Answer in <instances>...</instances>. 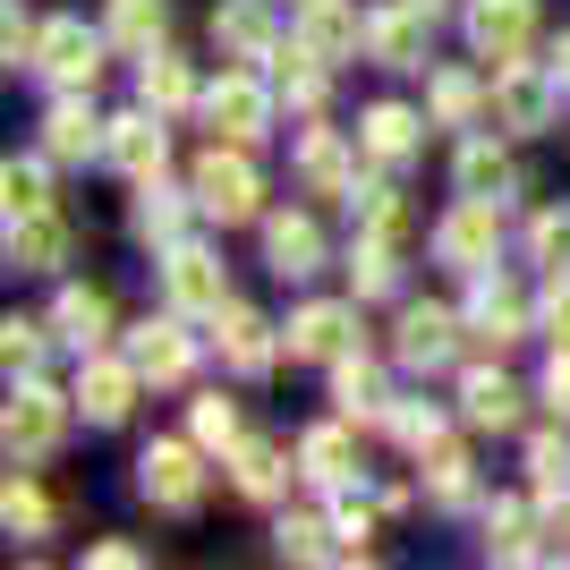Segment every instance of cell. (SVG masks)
I'll use <instances>...</instances> for the list:
<instances>
[{"label":"cell","mask_w":570,"mask_h":570,"mask_svg":"<svg viewBox=\"0 0 570 570\" xmlns=\"http://www.w3.org/2000/svg\"><path fill=\"white\" fill-rule=\"evenodd\" d=\"M0 443H9V460H18V469L51 460L60 443H69V401H60L51 383L18 375V383H9V417H0Z\"/></svg>","instance_id":"cell-1"},{"label":"cell","mask_w":570,"mask_h":570,"mask_svg":"<svg viewBox=\"0 0 570 570\" xmlns=\"http://www.w3.org/2000/svg\"><path fill=\"white\" fill-rule=\"evenodd\" d=\"M196 205H205L222 230L264 214V179H256V163H247V145H238V137L205 145V163H196Z\"/></svg>","instance_id":"cell-2"},{"label":"cell","mask_w":570,"mask_h":570,"mask_svg":"<svg viewBox=\"0 0 570 570\" xmlns=\"http://www.w3.org/2000/svg\"><path fill=\"white\" fill-rule=\"evenodd\" d=\"M434 256L452 264V273H494V256H502V196H460L452 214L434 222Z\"/></svg>","instance_id":"cell-3"},{"label":"cell","mask_w":570,"mask_h":570,"mask_svg":"<svg viewBox=\"0 0 570 570\" xmlns=\"http://www.w3.org/2000/svg\"><path fill=\"white\" fill-rule=\"evenodd\" d=\"M553 102H562V77H553V60H502L494 69V119L511 128V137H537L553 119Z\"/></svg>","instance_id":"cell-4"},{"label":"cell","mask_w":570,"mask_h":570,"mask_svg":"<svg viewBox=\"0 0 570 570\" xmlns=\"http://www.w3.org/2000/svg\"><path fill=\"white\" fill-rule=\"evenodd\" d=\"M137 494L154 502V511H196V502H205V443H145Z\"/></svg>","instance_id":"cell-5"},{"label":"cell","mask_w":570,"mask_h":570,"mask_svg":"<svg viewBox=\"0 0 570 570\" xmlns=\"http://www.w3.org/2000/svg\"><path fill=\"white\" fill-rule=\"evenodd\" d=\"M102 43H111V35H86L77 18H51L43 51H35V77H43L51 95H86V86L102 77Z\"/></svg>","instance_id":"cell-6"},{"label":"cell","mask_w":570,"mask_h":570,"mask_svg":"<svg viewBox=\"0 0 570 570\" xmlns=\"http://www.w3.org/2000/svg\"><path fill=\"white\" fill-rule=\"evenodd\" d=\"M137 392H145V366H137V357L86 350V366H77V409H86L95 426H119V417L137 409Z\"/></svg>","instance_id":"cell-7"},{"label":"cell","mask_w":570,"mask_h":570,"mask_svg":"<svg viewBox=\"0 0 570 570\" xmlns=\"http://www.w3.org/2000/svg\"><path fill=\"white\" fill-rule=\"evenodd\" d=\"M205 119H214V137L256 145L264 128H273V86H264L256 69H222V86L205 95Z\"/></svg>","instance_id":"cell-8"},{"label":"cell","mask_w":570,"mask_h":570,"mask_svg":"<svg viewBox=\"0 0 570 570\" xmlns=\"http://www.w3.org/2000/svg\"><path fill=\"white\" fill-rule=\"evenodd\" d=\"M163 289L179 315H222L230 307V282H222V256H205V247H170L163 256Z\"/></svg>","instance_id":"cell-9"},{"label":"cell","mask_w":570,"mask_h":570,"mask_svg":"<svg viewBox=\"0 0 570 570\" xmlns=\"http://www.w3.org/2000/svg\"><path fill=\"white\" fill-rule=\"evenodd\" d=\"M469 43L485 51V60H520L528 43H537V0H469Z\"/></svg>","instance_id":"cell-10"},{"label":"cell","mask_w":570,"mask_h":570,"mask_svg":"<svg viewBox=\"0 0 570 570\" xmlns=\"http://www.w3.org/2000/svg\"><path fill=\"white\" fill-rule=\"evenodd\" d=\"M102 163L119 170V179H163V163H170V137H163V111H128V119H111V145H102Z\"/></svg>","instance_id":"cell-11"},{"label":"cell","mask_w":570,"mask_h":570,"mask_svg":"<svg viewBox=\"0 0 570 570\" xmlns=\"http://www.w3.org/2000/svg\"><path fill=\"white\" fill-rule=\"evenodd\" d=\"M188 214H205V205H196V188L179 196V188H163V179H137V214H128V230L145 238V247H188Z\"/></svg>","instance_id":"cell-12"},{"label":"cell","mask_w":570,"mask_h":570,"mask_svg":"<svg viewBox=\"0 0 570 570\" xmlns=\"http://www.w3.org/2000/svg\"><path fill=\"white\" fill-rule=\"evenodd\" d=\"M102 145H111V119L86 111V95H60L43 111V154H51V163H95Z\"/></svg>","instance_id":"cell-13"},{"label":"cell","mask_w":570,"mask_h":570,"mask_svg":"<svg viewBox=\"0 0 570 570\" xmlns=\"http://www.w3.org/2000/svg\"><path fill=\"white\" fill-rule=\"evenodd\" d=\"M452 350H460V315H452V307H409V315H401V341H392V357H401V366L434 375V366H452Z\"/></svg>","instance_id":"cell-14"},{"label":"cell","mask_w":570,"mask_h":570,"mask_svg":"<svg viewBox=\"0 0 570 570\" xmlns=\"http://www.w3.org/2000/svg\"><path fill=\"white\" fill-rule=\"evenodd\" d=\"M426 18L434 9H417V0L375 9V18H366V51H375L383 69H426Z\"/></svg>","instance_id":"cell-15"},{"label":"cell","mask_w":570,"mask_h":570,"mask_svg":"<svg viewBox=\"0 0 570 570\" xmlns=\"http://www.w3.org/2000/svg\"><path fill=\"white\" fill-rule=\"evenodd\" d=\"M357 341V307H333V298H315V307L289 315V357H315V366H333V357H350Z\"/></svg>","instance_id":"cell-16"},{"label":"cell","mask_w":570,"mask_h":570,"mask_svg":"<svg viewBox=\"0 0 570 570\" xmlns=\"http://www.w3.org/2000/svg\"><path fill=\"white\" fill-rule=\"evenodd\" d=\"M264 264L282 273V282H315L324 273V230L307 214H273L264 222Z\"/></svg>","instance_id":"cell-17"},{"label":"cell","mask_w":570,"mask_h":570,"mask_svg":"<svg viewBox=\"0 0 570 570\" xmlns=\"http://www.w3.org/2000/svg\"><path fill=\"white\" fill-rule=\"evenodd\" d=\"M214 341H222V366H230V375H264V366H273V350H282V341H273V324H264L256 307H222L214 315Z\"/></svg>","instance_id":"cell-18"},{"label":"cell","mask_w":570,"mask_h":570,"mask_svg":"<svg viewBox=\"0 0 570 570\" xmlns=\"http://www.w3.org/2000/svg\"><path fill=\"white\" fill-rule=\"evenodd\" d=\"M69 247H77V230L51 214V205L9 222V264H18V273H60V264H69Z\"/></svg>","instance_id":"cell-19"},{"label":"cell","mask_w":570,"mask_h":570,"mask_svg":"<svg viewBox=\"0 0 570 570\" xmlns=\"http://www.w3.org/2000/svg\"><path fill=\"white\" fill-rule=\"evenodd\" d=\"M128 357L145 366V383H188V366H196V341L179 333V307H170L163 324H137V333H128Z\"/></svg>","instance_id":"cell-20"},{"label":"cell","mask_w":570,"mask_h":570,"mask_svg":"<svg viewBox=\"0 0 570 570\" xmlns=\"http://www.w3.org/2000/svg\"><path fill=\"white\" fill-rule=\"evenodd\" d=\"M357 145L375 154V163H417V145H426V119L409 111V102H366V119H357Z\"/></svg>","instance_id":"cell-21"},{"label":"cell","mask_w":570,"mask_h":570,"mask_svg":"<svg viewBox=\"0 0 570 570\" xmlns=\"http://www.w3.org/2000/svg\"><path fill=\"white\" fill-rule=\"evenodd\" d=\"M298 43H307L315 60H350V51L366 43V18H357L350 0H298Z\"/></svg>","instance_id":"cell-22"},{"label":"cell","mask_w":570,"mask_h":570,"mask_svg":"<svg viewBox=\"0 0 570 570\" xmlns=\"http://www.w3.org/2000/svg\"><path fill=\"white\" fill-rule=\"evenodd\" d=\"M298 179L315 196H357V154L341 145V128H307L298 137Z\"/></svg>","instance_id":"cell-23"},{"label":"cell","mask_w":570,"mask_h":570,"mask_svg":"<svg viewBox=\"0 0 570 570\" xmlns=\"http://www.w3.org/2000/svg\"><path fill=\"white\" fill-rule=\"evenodd\" d=\"M214 43H222V60H273V0H222Z\"/></svg>","instance_id":"cell-24"},{"label":"cell","mask_w":570,"mask_h":570,"mask_svg":"<svg viewBox=\"0 0 570 570\" xmlns=\"http://www.w3.org/2000/svg\"><path fill=\"white\" fill-rule=\"evenodd\" d=\"M460 409H469V426L511 434V426H520V383L502 375V366H476V375L460 383Z\"/></svg>","instance_id":"cell-25"},{"label":"cell","mask_w":570,"mask_h":570,"mask_svg":"<svg viewBox=\"0 0 570 570\" xmlns=\"http://www.w3.org/2000/svg\"><path fill=\"white\" fill-rule=\"evenodd\" d=\"M51 333L69 341L77 357L102 350V341H111V298H102V289H60V307H51Z\"/></svg>","instance_id":"cell-26"},{"label":"cell","mask_w":570,"mask_h":570,"mask_svg":"<svg viewBox=\"0 0 570 570\" xmlns=\"http://www.w3.org/2000/svg\"><path fill=\"white\" fill-rule=\"evenodd\" d=\"M528 307H520V289L494 282V273H476V307H469V333L485 341V350H502V341H520Z\"/></svg>","instance_id":"cell-27"},{"label":"cell","mask_w":570,"mask_h":570,"mask_svg":"<svg viewBox=\"0 0 570 570\" xmlns=\"http://www.w3.org/2000/svg\"><path fill=\"white\" fill-rule=\"evenodd\" d=\"M102 35L119 51H154L170 35V0H102Z\"/></svg>","instance_id":"cell-28"},{"label":"cell","mask_w":570,"mask_h":570,"mask_svg":"<svg viewBox=\"0 0 570 570\" xmlns=\"http://www.w3.org/2000/svg\"><path fill=\"white\" fill-rule=\"evenodd\" d=\"M485 102H494V86H476L469 69H434V77H426V111H434V128H469Z\"/></svg>","instance_id":"cell-29"},{"label":"cell","mask_w":570,"mask_h":570,"mask_svg":"<svg viewBox=\"0 0 570 570\" xmlns=\"http://www.w3.org/2000/svg\"><path fill=\"white\" fill-rule=\"evenodd\" d=\"M298 469H307L315 485H350V476H357L350 426H307V434H298Z\"/></svg>","instance_id":"cell-30"},{"label":"cell","mask_w":570,"mask_h":570,"mask_svg":"<svg viewBox=\"0 0 570 570\" xmlns=\"http://www.w3.org/2000/svg\"><path fill=\"white\" fill-rule=\"evenodd\" d=\"M137 102H145V111H188V102H196V77H188V60H170V51L163 43H154V51H145V77H137Z\"/></svg>","instance_id":"cell-31"},{"label":"cell","mask_w":570,"mask_h":570,"mask_svg":"<svg viewBox=\"0 0 570 570\" xmlns=\"http://www.w3.org/2000/svg\"><path fill=\"white\" fill-rule=\"evenodd\" d=\"M333 401H341V417H383V409H392V401H383V366H375V357H333Z\"/></svg>","instance_id":"cell-32"},{"label":"cell","mask_w":570,"mask_h":570,"mask_svg":"<svg viewBox=\"0 0 570 570\" xmlns=\"http://www.w3.org/2000/svg\"><path fill=\"white\" fill-rule=\"evenodd\" d=\"M230 485H238L247 502H273V494L289 485V460H282V443H238V452H230Z\"/></svg>","instance_id":"cell-33"},{"label":"cell","mask_w":570,"mask_h":570,"mask_svg":"<svg viewBox=\"0 0 570 570\" xmlns=\"http://www.w3.org/2000/svg\"><path fill=\"white\" fill-rule=\"evenodd\" d=\"M511 188H520V170H511L502 145H485V137L460 145V196H511Z\"/></svg>","instance_id":"cell-34"},{"label":"cell","mask_w":570,"mask_h":570,"mask_svg":"<svg viewBox=\"0 0 570 570\" xmlns=\"http://www.w3.org/2000/svg\"><path fill=\"white\" fill-rule=\"evenodd\" d=\"M426 494H434V511H460V502L476 494L469 452H460V443H434V452H426Z\"/></svg>","instance_id":"cell-35"},{"label":"cell","mask_w":570,"mask_h":570,"mask_svg":"<svg viewBox=\"0 0 570 570\" xmlns=\"http://www.w3.org/2000/svg\"><path fill=\"white\" fill-rule=\"evenodd\" d=\"M350 282H357V298H392V289H401V247H392V238H357Z\"/></svg>","instance_id":"cell-36"},{"label":"cell","mask_w":570,"mask_h":570,"mask_svg":"<svg viewBox=\"0 0 570 570\" xmlns=\"http://www.w3.org/2000/svg\"><path fill=\"white\" fill-rule=\"evenodd\" d=\"M350 205H357V238H392V247L409 238V205H401V188H357Z\"/></svg>","instance_id":"cell-37"},{"label":"cell","mask_w":570,"mask_h":570,"mask_svg":"<svg viewBox=\"0 0 570 570\" xmlns=\"http://www.w3.org/2000/svg\"><path fill=\"white\" fill-rule=\"evenodd\" d=\"M528 256L546 264L553 282H570V205H546V214L528 222Z\"/></svg>","instance_id":"cell-38"},{"label":"cell","mask_w":570,"mask_h":570,"mask_svg":"<svg viewBox=\"0 0 570 570\" xmlns=\"http://www.w3.org/2000/svg\"><path fill=\"white\" fill-rule=\"evenodd\" d=\"M0 520H9V537H51V502L26 469L9 476V494H0Z\"/></svg>","instance_id":"cell-39"},{"label":"cell","mask_w":570,"mask_h":570,"mask_svg":"<svg viewBox=\"0 0 570 570\" xmlns=\"http://www.w3.org/2000/svg\"><path fill=\"white\" fill-rule=\"evenodd\" d=\"M188 426H196L205 452H238V443H247V434H238V401H222V392H205V401L188 409Z\"/></svg>","instance_id":"cell-40"},{"label":"cell","mask_w":570,"mask_h":570,"mask_svg":"<svg viewBox=\"0 0 570 570\" xmlns=\"http://www.w3.org/2000/svg\"><path fill=\"white\" fill-rule=\"evenodd\" d=\"M485 553H494V562H528V502H494V511H485Z\"/></svg>","instance_id":"cell-41"},{"label":"cell","mask_w":570,"mask_h":570,"mask_svg":"<svg viewBox=\"0 0 570 570\" xmlns=\"http://www.w3.org/2000/svg\"><path fill=\"white\" fill-rule=\"evenodd\" d=\"M43 163H51V154H43ZM43 163H9V170H0L9 222H18V214H43V205H51V170H43Z\"/></svg>","instance_id":"cell-42"},{"label":"cell","mask_w":570,"mask_h":570,"mask_svg":"<svg viewBox=\"0 0 570 570\" xmlns=\"http://www.w3.org/2000/svg\"><path fill=\"white\" fill-rule=\"evenodd\" d=\"M528 476H537V494H570V443L562 434H537V443H528Z\"/></svg>","instance_id":"cell-43"},{"label":"cell","mask_w":570,"mask_h":570,"mask_svg":"<svg viewBox=\"0 0 570 570\" xmlns=\"http://www.w3.org/2000/svg\"><path fill=\"white\" fill-rule=\"evenodd\" d=\"M43 333H51V324H35V315H9V324H0V357H9V375H35Z\"/></svg>","instance_id":"cell-44"},{"label":"cell","mask_w":570,"mask_h":570,"mask_svg":"<svg viewBox=\"0 0 570 570\" xmlns=\"http://www.w3.org/2000/svg\"><path fill=\"white\" fill-rule=\"evenodd\" d=\"M383 426L401 434V443H409V452H417V460H426L434 443H443V417H434V409H417V401H401V409H383Z\"/></svg>","instance_id":"cell-45"},{"label":"cell","mask_w":570,"mask_h":570,"mask_svg":"<svg viewBox=\"0 0 570 570\" xmlns=\"http://www.w3.org/2000/svg\"><path fill=\"white\" fill-rule=\"evenodd\" d=\"M0 51H9V69H35V51H43L35 9H18V0H9V18H0Z\"/></svg>","instance_id":"cell-46"},{"label":"cell","mask_w":570,"mask_h":570,"mask_svg":"<svg viewBox=\"0 0 570 570\" xmlns=\"http://www.w3.org/2000/svg\"><path fill=\"white\" fill-rule=\"evenodd\" d=\"M273 537H282V553H289V562H324V553H341V546H324V537H333L324 520H282Z\"/></svg>","instance_id":"cell-47"},{"label":"cell","mask_w":570,"mask_h":570,"mask_svg":"<svg viewBox=\"0 0 570 570\" xmlns=\"http://www.w3.org/2000/svg\"><path fill=\"white\" fill-rule=\"evenodd\" d=\"M537 324H546V341H553V350H570V282H553V289H546Z\"/></svg>","instance_id":"cell-48"},{"label":"cell","mask_w":570,"mask_h":570,"mask_svg":"<svg viewBox=\"0 0 570 570\" xmlns=\"http://www.w3.org/2000/svg\"><path fill=\"white\" fill-rule=\"evenodd\" d=\"M333 537H341V553H366V537H375V520H366V511H350V502H341V511H333Z\"/></svg>","instance_id":"cell-49"},{"label":"cell","mask_w":570,"mask_h":570,"mask_svg":"<svg viewBox=\"0 0 570 570\" xmlns=\"http://www.w3.org/2000/svg\"><path fill=\"white\" fill-rule=\"evenodd\" d=\"M546 401H553V417L570 426V350H553V366H546Z\"/></svg>","instance_id":"cell-50"},{"label":"cell","mask_w":570,"mask_h":570,"mask_svg":"<svg viewBox=\"0 0 570 570\" xmlns=\"http://www.w3.org/2000/svg\"><path fill=\"white\" fill-rule=\"evenodd\" d=\"M86 562H102V570H128V562H145L137 546H86Z\"/></svg>","instance_id":"cell-51"},{"label":"cell","mask_w":570,"mask_h":570,"mask_svg":"<svg viewBox=\"0 0 570 570\" xmlns=\"http://www.w3.org/2000/svg\"><path fill=\"white\" fill-rule=\"evenodd\" d=\"M553 77H562V95H570V35L553 43Z\"/></svg>","instance_id":"cell-52"},{"label":"cell","mask_w":570,"mask_h":570,"mask_svg":"<svg viewBox=\"0 0 570 570\" xmlns=\"http://www.w3.org/2000/svg\"><path fill=\"white\" fill-rule=\"evenodd\" d=\"M417 9H443V0H417Z\"/></svg>","instance_id":"cell-53"}]
</instances>
